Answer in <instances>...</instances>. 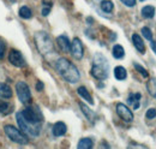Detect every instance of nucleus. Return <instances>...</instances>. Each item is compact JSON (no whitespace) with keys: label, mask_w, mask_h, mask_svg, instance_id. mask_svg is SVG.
Returning <instances> with one entry per match:
<instances>
[{"label":"nucleus","mask_w":156,"mask_h":149,"mask_svg":"<svg viewBox=\"0 0 156 149\" xmlns=\"http://www.w3.org/2000/svg\"><path fill=\"white\" fill-rule=\"evenodd\" d=\"M121 1H122V4H125L129 7H133L136 5V0H121Z\"/></svg>","instance_id":"obj_31"},{"label":"nucleus","mask_w":156,"mask_h":149,"mask_svg":"<svg viewBox=\"0 0 156 149\" xmlns=\"http://www.w3.org/2000/svg\"><path fill=\"white\" fill-rule=\"evenodd\" d=\"M114 76H115V78L119 79V81L125 79V78H126V76H127L126 69H125V67H122V66H117V67L114 69Z\"/></svg>","instance_id":"obj_19"},{"label":"nucleus","mask_w":156,"mask_h":149,"mask_svg":"<svg viewBox=\"0 0 156 149\" xmlns=\"http://www.w3.org/2000/svg\"><path fill=\"white\" fill-rule=\"evenodd\" d=\"M11 110H12V106L9 102H6L4 100H0V113L1 114H7V113L11 112Z\"/></svg>","instance_id":"obj_24"},{"label":"nucleus","mask_w":156,"mask_h":149,"mask_svg":"<svg viewBox=\"0 0 156 149\" xmlns=\"http://www.w3.org/2000/svg\"><path fill=\"white\" fill-rule=\"evenodd\" d=\"M77 93L79 96H82L85 101H88L90 105H94V100H93V96L90 95V93L88 92V89L85 87H79L77 89Z\"/></svg>","instance_id":"obj_15"},{"label":"nucleus","mask_w":156,"mask_h":149,"mask_svg":"<svg viewBox=\"0 0 156 149\" xmlns=\"http://www.w3.org/2000/svg\"><path fill=\"white\" fill-rule=\"evenodd\" d=\"M117 113L118 115L126 123H131L133 120V113L131 112V110L124 105V104H118L117 105Z\"/></svg>","instance_id":"obj_9"},{"label":"nucleus","mask_w":156,"mask_h":149,"mask_svg":"<svg viewBox=\"0 0 156 149\" xmlns=\"http://www.w3.org/2000/svg\"><path fill=\"white\" fill-rule=\"evenodd\" d=\"M20 112H22V115L24 117V119H27L31 123H42V120H43L42 113L35 106H28L27 108H24Z\"/></svg>","instance_id":"obj_6"},{"label":"nucleus","mask_w":156,"mask_h":149,"mask_svg":"<svg viewBox=\"0 0 156 149\" xmlns=\"http://www.w3.org/2000/svg\"><path fill=\"white\" fill-rule=\"evenodd\" d=\"M9 61L13 66H16V67H24L27 65V63H25L24 58L22 56V53H20V51H17V49H11L10 51V53H9Z\"/></svg>","instance_id":"obj_8"},{"label":"nucleus","mask_w":156,"mask_h":149,"mask_svg":"<svg viewBox=\"0 0 156 149\" xmlns=\"http://www.w3.org/2000/svg\"><path fill=\"white\" fill-rule=\"evenodd\" d=\"M71 53H72V56H75L76 59H78V60L83 58L84 48H83L82 41H80L78 37H75V38L72 40V43H71Z\"/></svg>","instance_id":"obj_10"},{"label":"nucleus","mask_w":156,"mask_h":149,"mask_svg":"<svg viewBox=\"0 0 156 149\" xmlns=\"http://www.w3.org/2000/svg\"><path fill=\"white\" fill-rule=\"evenodd\" d=\"M155 15V9L154 6L151 5H148V6H144L142 9V16L145 17V18H153Z\"/></svg>","instance_id":"obj_18"},{"label":"nucleus","mask_w":156,"mask_h":149,"mask_svg":"<svg viewBox=\"0 0 156 149\" xmlns=\"http://www.w3.org/2000/svg\"><path fill=\"white\" fill-rule=\"evenodd\" d=\"M4 131H5L6 136L12 142H16V143H20V144H27V143H29V138H28L27 133H24L22 130H18L13 125H5L4 126Z\"/></svg>","instance_id":"obj_5"},{"label":"nucleus","mask_w":156,"mask_h":149,"mask_svg":"<svg viewBox=\"0 0 156 149\" xmlns=\"http://www.w3.org/2000/svg\"><path fill=\"white\" fill-rule=\"evenodd\" d=\"M66 131H67V128H66L65 123H62V122L55 123V124L53 125V128H52V132H53V135H54L55 137L64 136V135L66 133Z\"/></svg>","instance_id":"obj_12"},{"label":"nucleus","mask_w":156,"mask_h":149,"mask_svg":"<svg viewBox=\"0 0 156 149\" xmlns=\"http://www.w3.org/2000/svg\"><path fill=\"white\" fill-rule=\"evenodd\" d=\"M5 49H6V45H5V41L2 38H0V60L4 59L5 56Z\"/></svg>","instance_id":"obj_29"},{"label":"nucleus","mask_w":156,"mask_h":149,"mask_svg":"<svg viewBox=\"0 0 156 149\" xmlns=\"http://www.w3.org/2000/svg\"><path fill=\"white\" fill-rule=\"evenodd\" d=\"M18 13H20V17L24 19L31 18V16H33V12H31V10L28 6H22L20 9V11H18Z\"/></svg>","instance_id":"obj_23"},{"label":"nucleus","mask_w":156,"mask_h":149,"mask_svg":"<svg viewBox=\"0 0 156 149\" xmlns=\"http://www.w3.org/2000/svg\"><path fill=\"white\" fill-rule=\"evenodd\" d=\"M135 69H136L140 74H143V77H148V76H149V74H148V71H147L144 67H142L139 64H136V63H135Z\"/></svg>","instance_id":"obj_28"},{"label":"nucleus","mask_w":156,"mask_h":149,"mask_svg":"<svg viewBox=\"0 0 156 149\" xmlns=\"http://www.w3.org/2000/svg\"><path fill=\"white\" fill-rule=\"evenodd\" d=\"M147 118L148 119H153V118H155L156 117V110L155 108H149L148 111H147Z\"/></svg>","instance_id":"obj_30"},{"label":"nucleus","mask_w":156,"mask_h":149,"mask_svg":"<svg viewBox=\"0 0 156 149\" xmlns=\"http://www.w3.org/2000/svg\"><path fill=\"white\" fill-rule=\"evenodd\" d=\"M140 1H144V0H140Z\"/></svg>","instance_id":"obj_34"},{"label":"nucleus","mask_w":156,"mask_h":149,"mask_svg":"<svg viewBox=\"0 0 156 149\" xmlns=\"http://www.w3.org/2000/svg\"><path fill=\"white\" fill-rule=\"evenodd\" d=\"M142 35L145 37L147 40H150V41L153 40V33H151V30H150L149 28H147V27L142 29Z\"/></svg>","instance_id":"obj_27"},{"label":"nucleus","mask_w":156,"mask_h":149,"mask_svg":"<svg viewBox=\"0 0 156 149\" xmlns=\"http://www.w3.org/2000/svg\"><path fill=\"white\" fill-rule=\"evenodd\" d=\"M51 10H52V4L51 2H43V7H42V16H48L49 15V12H51Z\"/></svg>","instance_id":"obj_26"},{"label":"nucleus","mask_w":156,"mask_h":149,"mask_svg":"<svg viewBox=\"0 0 156 149\" xmlns=\"http://www.w3.org/2000/svg\"><path fill=\"white\" fill-rule=\"evenodd\" d=\"M147 88H148V92H149L150 95L156 96V79L155 78H151V79L148 82Z\"/></svg>","instance_id":"obj_25"},{"label":"nucleus","mask_w":156,"mask_h":149,"mask_svg":"<svg viewBox=\"0 0 156 149\" xmlns=\"http://www.w3.org/2000/svg\"><path fill=\"white\" fill-rule=\"evenodd\" d=\"M16 120L20 125V129L24 133L27 135H30L33 137H36L40 135V131H41V126H42V123H31L27 119H24V117L22 115V112H18L16 114Z\"/></svg>","instance_id":"obj_3"},{"label":"nucleus","mask_w":156,"mask_h":149,"mask_svg":"<svg viewBox=\"0 0 156 149\" xmlns=\"http://www.w3.org/2000/svg\"><path fill=\"white\" fill-rule=\"evenodd\" d=\"M57 43L59 45V47L62 52H70L71 51V42H70L67 36H65V35L58 36L57 37Z\"/></svg>","instance_id":"obj_11"},{"label":"nucleus","mask_w":156,"mask_h":149,"mask_svg":"<svg viewBox=\"0 0 156 149\" xmlns=\"http://www.w3.org/2000/svg\"><path fill=\"white\" fill-rule=\"evenodd\" d=\"M79 107H80V110L83 111V114H84L89 120H91V122L94 120V117H95V115H94V112L91 111L88 106H85L84 104H82V102H80V104H79Z\"/></svg>","instance_id":"obj_21"},{"label":"nucleus","mask_w":156,"mask_h":149,"mask_svg":"<svg viewBox=\"0 0 156 149\" xmlns=\"http://www.w3.org/2000/svg\"><path fill=\"white\" fill-rule=\"evenodd\" d=\"M16 92H17V96H18L20 102L28 104L31 101V93L25 82H18L16 84Z\"/></svg>","instance_id":"obj_7"},{"label":"nucleus","mask_w":156,"mask_h":149,"mask_svg":"<svg viewBox=\"0 0 156 149\" xmlns=\"http://www.w3.org/2000/svg\"><path fill=\"white\" fill-rule=\"evenodd\" d=\"M35 42L39 52L43 56L51 54L54 52V45L51 36L46 31H37L35 34Z\"/></svg>","instance_id":"obj_2"},{"label":"nucleus","mask_w":156,"mask_h":149,"mask_svg":"<svg viewBox=\"0 0 156 149\" xmlns=\"http://www.w3.org/2000/svg\"><path fill=\"white\" fill-rule=\"evenodd\" d=\"M79 149H91L94 147V143H93V140L91 138H82L79 142H78V146Z\"/></svg>","instance_id":"obj_17"},{"label":"nucleus","mask_w":156,"mask_h":149,"mask_svg":"<svg viewBox=\"0 0 156 149\" xmlns=\"http://www.w3.org/2000/svg\"><path fill=\"white\" fill-rule=\"evenodd\" d=\"M55 69L58 74L69 83H77L80 78L78 69L66 58H60L55 63Z\"/></svg>","instance_id":"obj_1"},{"label":"nucleus","mask_w":156,"mask_h":149,"mask_svg":"<svg viewBox=\"0 0 156 149\" xmlns=\"http://www.w3.org/2000/svg\"><path fill=\"white\" fill-rule=\"evenodd\" d=\"M100 6H101V10L103 12H107V13H111L113 11V7H114V5L111 0H102Z\"/></svg>","instance_id":"obj_20"},{"label":"nucleus","mask_w":156,"mask_h":149,"mask_svg":"<svg viewBox=\"0 0 156 149\" xmlns=\"http://www.w3.org/2000/svg\"><path fill=\"white\" fill-rule=\"evenodd\" d=\"M91 74L96 79H106L108 77V63L101 54H96L94 59Z\"/></svg>","instance_id":"obj_4"},{"label":"nucleus","mask_w":156,"mask_h":149,"mask_svg":"<svg viewBox=\"0 0 156 149\" xmlns=\"http://www.w3.org/2000/svg\"><path fill=\"white\" fill-rule=\"evenodd\" d=\"M140 97H142V95L139 93H132L130 94V96L127 99V102L130 105H133V108L137 110L139 107V100H140Z\"/></svg>","instance_id":"obj_16"},{"label":"nucleus","mask_w":156,"mask_h":149,"mask_svg":"<svg viewBox=\"0 0 156 149\" xmlns=\"http://www.w3.org/2000/svg\"><path fill=\"white\" fill-rule=\"evenodd\" d=\"M132 42H133L135 47H136V48L139 51V52H140V53H144V52H145V46H144V42H143L142 37L139 36L138 34H133V35H132Z\"/></svg>","instance_id":"obj_14"},{"label":"nucleus","mask_w":156,"mask_h":149,"mask_svg":"<svg viewBox=\"0 0 156 149\" xmlns=\"http://www.w3.org/2000/svg\"><path fill=\"white\" fill-rule=\"evenodd\" d=\"M112 53H113V56L115 59H121V58H124V56H125V51H124L122 46H120V45H115L113 47Z\"/></svg>","instance_id":"obj_22"},{"label":"nucleus","mask_w":156,"mask_h":149,"mask_svg":"<svg viewBox=\"0 0 156 149\" xmlns=\"http://www.w3.org/2000/svg\"><path fill=\"white\" fill-rule=\"evenodd\" d=\"M0 97L2 99H11L12 97V89L6 83H0Z\"/></svg>","instance_id":"obj_13"},{"label":"nucleus","mask_w":156,"mask_h":149,"mask_svg":"<svg viewBox=\"0 0 156 149\" xmlns=\"http://www.w3.org/2000/svg\"><path fill=\"white\" fill-rule=\"evenodd\" d=\"M151 48L154 49V52L156 53V41H151Z\"/></svg>","instance_id":"obj_33"},{"label":"nucleus","mask_w":156,"mask_h":149,"mask_svg":"<svg viewBox=\"0 0 156 149\" xmlns=\"http://www.w3.org/2000/svg\"><path fill=\"white\" fill-rule=\"evenodd\" d=\"M42 89H43V83H42V82H37V83H36V90L41 92Z\"/></svg>","instance_id":"obj_32"}]
</instances>
